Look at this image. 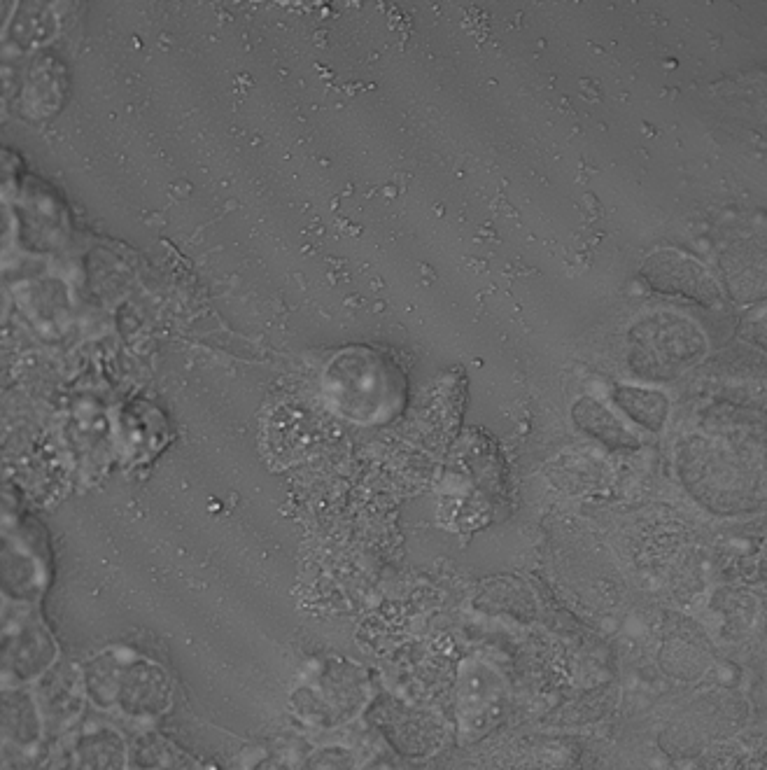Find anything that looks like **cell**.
Listing matches in <instances>:
<instances>
[{"instance_id":"obj_1","label":"cell","mask_w":767,"mask_h":770,"mask_svg":"<svg viewBox=\"0 0 767 770\" xmlns=\"http://www.w3.org/2000/svg\"><path fill=\"white\" fill-rule=\"evenodd\" d=\"M672 264V271H667L658 259H653L649 264V269H644V276L651 280L653 285L665 290L667 294H684L688 299H698V301H712L716 297V287L705 269L695 266L686 259H677V257H667Z\"/></svg>"},{"instance_id":"obj_2","label":"cell","mask_w":767,"mask_h":770,"mask_svg":"<svg viewBox=\"0 0 767 770\" xmlns=\"http://www.w3.org/2000/svg\"><path fill=\"white\" fill-rule=\"evenodd\" d=\"M618 402L625 411L630 413L632 418H637L639 423L644 425V409L646 416L651 420V430H658L663 425L665 413H667V402L656 392H644V390H621L618 392Z\"/></svg>"},{"instance_id":"obj_3","label":"cell","mask_w":767,"mask_h":770,"mask_svg":"<svg viewBox=\"0 0 767 770\" xmlns=\"http://www.w3.org/2000/svg\"><path fill=\"white\" fill-rule=\"evenodd\" d=\"M588 404L590 406H583V409H588V418L579 416V420L590 434H595V437H600L604 444H611V446H616V444L628 446V444H632V441H635L628 432L623 430L621 425L616 423L614 416H609V413L602 409V406H597L593 402H588Z\"/></svg>"}]
</instances>
